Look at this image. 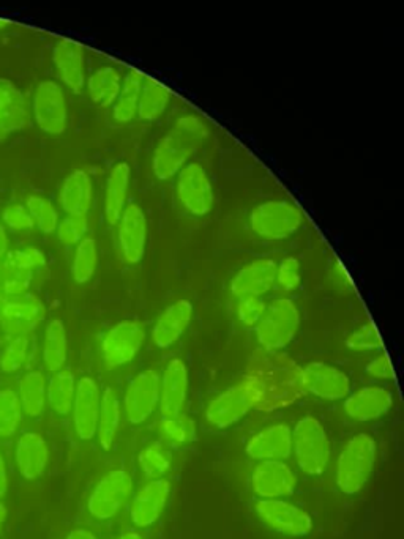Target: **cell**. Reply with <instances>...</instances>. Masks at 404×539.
<instances>
[{"mask_svg": "<svg viewBox=\"0 0 404 539\" xmlns=\"http://www.w3.org/2000/svg\"><path fill=\"white\" fill-rule=\"evenodd\" d=\"M8 251H10V238L4 224L0 223V264L4 262Z\"/></svg>", "mask_w": 404, "mask_h": 539, "instance_id": "cell-54", "label": "cell"}, {"mask_svg": "<svg viewBox=\"0 0 404 539\" xmlns=\"http://www.w3.org/2000/svg\"><path fill=\"white\" fill-rule=\"evenodd\" d=\"M158 432L161 439L166 443H171L174 447H182L196 440V424L193 418L187 417L185 413L179 417L161 418L158 423Z\"/></svg>", "mask_w": 404, "mask_h": 539, "instance_id": "cell-42", "label": "cell"}, {"mask_svg": "<svg viewBox=\"0 0 404 539\" xmlns=\"http://www.w3.org/2000/svg\"><path fill=\"white\" fill-rule=\"evenodd\" d=\"M267 303L262 297H242L237 303V319L247 328H255L266 311Z\"/></svg>", "mask_w": 404, "mask_h": 539, "instance_id": "cell-49", "label": "cell"}, {"mask_svg": "<svg viewBox=\"0 0 404 539\" xmlns=\"http://www.w3.org/2000/svg\"><path fill=\"white\" fill-rule=\"evenodd\" d=\"M30 342L27 336L7 338L0 349V372L5 376H15L23 371L29 360Z\"/></svg>", "mask_w": 404, "mask_h": 539, "instance_id": "cell-41", "label": "cell"}, {"mask_svg": "<svg viewBox=\"0 0 404 539\" xmlns=\"http://www.w3.org/2000/svg\"><path fill=\"white\" fill-rule=\"evenodd\" d=\"M209 123L196 114L180 116L173 127L155 145L152 153V171L160 182L176 177L177 172L190 163V158L209 139Z\"/></svg>", "mask_w": 404, "mask_h": 539, "instance_id": "cell-2", "label": "cell"}, {"mask_svg": "<svg viewBox=\"0 0 404 539\" xmlns=\"http://www.w3.org/2000/svg\"><path fill=\"white\" fill-rule=\"evenodd\" d=\"M122 86L119 70L105 65L95 70L87 81L86 89L89 100L98 108H111Z\"/></svg>", "mask_w": 404, "mask_h": 539, "instance_id": "cell-34", "label": "cell"}, {"mask_svg": "<svg viewBox=\"0 0 404 539\" xmlns=\"http://www.w3.org/2000/svg\"><path fill=\"white\" fill-rule=\"evenodd\" d=\"M138 465L147 480L165 478L173 469V454L166 448L165 443H149L139 451Z\"/></svg>", "mask_w": 404, "mask_h": 539, "instance_id": "cell-38", "label": "cell"}, {"mask_svg": "<svg viewBox=\"0 0 404 539\" xmlns=\"http://www.w3.org/2000/svg\"><path fill=\"white\" fill-rule=\"evenodd\" d=\"M8 26L7 21H4V19H0V29H5V27Z\"/></svg>", "mask_w": 404, "mask_h": 539, "instance_id": "cell-57", "label": "cell"}, {"mask_svg": "<svg viewBox=\"0 0 404 539\" xmlns=\"http://www.w3.org/2000/svg\"><path fill=\"white\" fill-rule=\"evenodd\" d=\"M193 314L195 308L190 300L185 298H180L173 305H169L152 328V341L155 346L163 350L173 347L190 327Z\"/></svg>", "mask_w": 404, "mask_h": 539, "instance_id": "cell-26", "label": "cell"}, {"mask_svg": "<svg viewBox=\"0 0 404 539\" xmlns=\"http://www.w3.org/2000/svg\"><path fill=\"white\" fill-rule=\"evenodd\" d=\"M299 308L291 298H275L267 303L266 311L255 327L259 346L269 352H278L294 341L300 328Z\"/></svg>", "mask_w": 404, "mask_h": 539, "instance_id": "cell-5", "label": "cell"}, {"mask_svg": "<svg viewBox=\"0 0 404 539\" xmlns=\"http://www.w3.org/2000/svg\"><path fill=\"white\" fill-rule=\"evenodd\" d=\"M15 467L24 481H37L45 475L51 462V447L42 432L26 429L16 435Z\"/></svg>", "mask_w": 404, "mask_h": 539, "instance_id": "cell-18", "label": "cell"}, {"mask_svg": "<svg viewBox=\"0 0 404 539\" xmlns=\"http://www.w3.org/2000/svg\"><path fill=\"white\" fill-rule=\"evenodd\" d=\"M299 476L288 461L256 462L251 470L250 491L256 499H289L296 494Z\"/></svg>", "mask_w": 404, "mask_h": 539, "instance_id": "cell-15", "label": "cell"}, {"mask_svg": "<svg viewBox=\"0 0 404 539\" xmlns=\"http://www.w3.org/2000/svg\"><path fill=\"white\" fill-rule=\"evenodd\" d=\"M302 284V265L299 259L294 256L281 259L280 264H277V275H275V287L281 292L291 294L294 290L299 289Z\"/></svg>", "mask_w": 404, "mask_h": 539, "instance_id": "cell-46", "label": "cell"}, {"mask_svg": "<svg viewBox=\"0 0 404 539\" xmlns=\"http://www.w3.org/2000/svg\"><path fill=\"white\" fill-rule=\"evenodd\" d=\"M253 511L264 527L288 538H305L315 528L311 514L288 499H258Z\"/></svg>", "mask_w": 404, "mask_h": 539, "instance_id": "cell-8", "label": "cell"}, {"mask_svg": "<svg viewBox=\"0 0 404 539\" xmlns=\"http://www.w3.org/2000/svg\"><path fill=\"white\" fill-rule=\"evenodd\" d=\"M365 374L371 379L381 380V382H390L395 379V371H393L392 361H390L389 355L386 352H382L378 357L365 366Z\"/></svg>", "mask_w": 404, "mask_h": 539, "instance_id": "cell-51", "label": "cell"}, {"mask_svg": "<svg viewBox=\"0 0 404 539\" xmlns=\"http://www.w3.org/2000/svg\"><path fill=\"white\" fill-rule=\"evenodd\" d=\"M305 393L322 401H343L351 393L352 383L346 372L324 361H311L300 369Z\"/></svg>", "mask_w": 404, "mask_h": 539, "instance_id": "cell-16", "label": "cell"}, {"mask_svg": "<svg viewBox=\"0 0 404 539\" xmlns=\"http://www.w3.org/2000/svg\"><path fill=\"white\" fill-rule=\"evenodd\" d=\"M131 166L127 161H119L109 169L106 177L105 198H103V212L109 226H117L120 216L128 204V191H130Z\"/></svg>", "mask_w": 404, "mask_h": 539, "instance_id": "cell-29", "label": "cell"}, {"mask_svg": "<svg viewBox=\"0 0 404 539\" xmlns=\"http://www.w3.org/2000/svg\"><path fill=\"white\" fill-rule=\"evenodd\" d=\"M8 489H10V472H8L4 451L0 450V500L7 495Z\"/></svg>", "mask_w": 404, "mask_h": 539, "instance_id": "cell-52", "label": "cell"}, {"mask_svg": "<svg viewBox=\"0 0 404 539\" xmlns=\"http://www.w3.org/2000/svg\"><path fill=\"white\" fill-rule=\"evenodd\" d=\"M117 243L125 264L138 265L146 256L147 216L138 204H127L117 223Z\"/></svg>", "mask_w": 404, "mask_h": 539, "instance_id": "cell-20", "label": "cell"}, {"mask_svg": "<svg viewBox=\"0 0 404 539\" xmlns=\"http://www.w3.org/2000/svg\"><path fill=\"white\" fill-rule=\"evenodd\" d=\"M23 420L24 413L15 388L0 387V440L16 437Z\"/></svg>", "mask_w": 404, "mask_h": 539, "instance_id": "cell-39", "label": "cell"}, {"mask_svg": "<svg viewBox=\"0 0 404 539\" xmlns=\"http://www.w3.org/2000/svg\"><path fill=\"white\" fill-rule=\"evenodd\" d=\"M277 262L261 257L240 268L231 281V294L236 298L264 297L275 287Z\"/></svg>", "mask_w": 404, "mask_h": 539, "instance_id": "cell-24", "label": "cell"}, {"mask_svg": "<svg viewBox=\"0 0 404 539\" xmlns=\"http://www.w3.org/2000/svg\"><path fill=\"white\" fill-rule=\"evenodd\" d=\"M244 380L253 399V409L261 412L291 406L305 393L296 363L269 350L251 360Z\"/></svg>", "mask_w": 404, "mask_h": 539, "instance_id": "cell-1", "label": "cell"}, {"mask_svg": "<svg viewBox=\"0 0 404 539\" xmlns=\"http://www.w3.org/2000/svg\"><path fill=\"white\" fill-rule=\"evenodd\" d=\"M327 283L338 294H349L354 290V284H352L351 276L346 272L345 265L341 264L338 259L332 262L329 270H327Z\"/></svg>", "mask_w": 404, "mask_h": 539, "instance_id": "cell-50", "label": "cell"}, {"mask_svg": "<svg viewBox=\"0 0 404 539\" xmlns=\"http://www.w3.org/2000/svg\"><path fill=\"white\" fill-rule=\"evenodd\" d=\"M54 67L64 86L73 93H83L86 87V59L83 46L75 41L59 40L53 49Z\"/></svg>", "mask_w": 404, "mask_h": 539, "instance_id": "cell-27", "label": "cell"}, {"mask_svg": "<svg viewBox=\"0 0 404 539\" xmlns=\"http://www.w3.org/2000/svg\"><path fill=\"white\" fill-rule=\"evenodd\" d=\"M190 390V374L187 363L182 358L168 361L165 371L160 374V410L161 418H173L182 415L187 406Z\"/></svg>", "mask_w": 404, "mask_h": 539, "instance_id": "cell-21", "label": "cell"}, {"mask_svg": "<svg viewBox=\"0 0 404 539\" xmlns=\"http://www.w3.org/2000/svg\"><path fill=\"white\" fill-rule=\"evenodd\" d=\"M65 539H100L92 530L84 527L72 528Z\"/></svg>", "mask_w": 404, "mask_h": 539, "instance_id": "cell-53", "label": "cell"}, {"mask_svg": "<svg viewBox=\"0 0 404 539\" xmlns=\"http://www.w3.org/2000/svg\"><path fill=\"white\" fill-rule=\"evenodd\" d=\"M30 108L26 97L8 79L0 78V139L29 127Z\"/></svg>", "mask_w": 404, "mask_h": 539, "instance_id": "cell-28", "label": "cell"}, {"mask_svg": "<svg viewBox=\"0 0 404 539\" xmlns=\"http://www.w3.org/2000/svg\"><path fill=\"white\" fill-rule=\"evenodd\" d=\"M297 469L316 478L326 473L332 461V442L324 424L316 417L300 418L292 428V456Z\"/></svg>", "mask_w": 404, "mask_h": 539, "instance_id": "cell-4", "label": "cell"}, {"mask_svg": "<svg viewBox=\"0 0 404 539\" xmlns=\"http://www.w3.org/2000/svg\"><path fill=\"white\" fill-rule=\"evenodd\" d=\"M392 407V391L382 385H367V387L351 391L343 399V412L349 420L357 421V423L381 420L392 410Z\"/></svg>", "mask_w": 404, "mask_h": 539, "instance_id": "cell-22", "label": "cell"}, {"mask_svg": "<svg viewBox=\"0 0 404 539\" xmlns=\"http://www.w3.org/2000/svg\"><path fill=\"white\" fill-rule=\"evenodd\" d=\"M8 517V510L7 506L2 503V500H0V533H2V530H4L5 522H7Z\"/></svg>", "mask_w": 404, "mask_h": 539, "instance_id": "cell-56", "label": "cell"}, {"mask_svg": "<svg viewBox=\"0 0 404 539\" xmlns=\"http://www.w3.org/2000/svg\"><path fill=\"white\" fill-rule=\"evenodd\" d=\"M135 492L133 478L124 469H114L98 480L87 499L86 510L94 521H113Z\"/></svg>", "mask_w": 404, "mask_h": 539, "instance_id": "cell-7", "label": "cell"}, {"mask_svg": "<svg viewBox=\"0 0 404 539\" xmlns=\"http://www.w3.org/2000/svg\"><path fill=\"white\" fill-rule=\"evenodd\" d=\"M0 223L4 224L7 231L15 232V234H26L35 229L34 221L26 205L18 204V202L5 205L0 213Z\"/></svg>", "mask_w": 404, "mask_h": 539, "instance_id": "cell-47", "label": "cell"}, {"mask_svg": "<svg viewBox=\"0 0 404 539\" xmlns=\"http://www.w3.org/2000/svg\"><path fill=\"white\" fill-rule=\"evenodd\" d=\"M253 410V399L248 391L247 383L242 379L236 385L221 391L207 404L206 417L207 424L214 429H229L244 420L248 413Z\"/></svg>", "mask_w": 404, "mask_h": 539, "instance_id": "cell-17", "label": "cell"}, {"mask_svg": "<svg viewBox=\"0 0 404 539\" xmlns=\"http://www.w3.org/2000/svg\"><path fill=\"white\" fill-rule=\"evenodd\" d=\"M173 494V484L168 478L147 480L139 486L128 502V517L136 530L154 527L168 508Z\"/></svg>", "mask_w": 404, "mask_h": 539, "instance_id": "cell-13", "label": "cell"}, {"mask_svg": "<svg viewBox=\"0 0 404 539\" xmlns=\"http://www.w3.org/2000/svg\"><path fill=\"white\" fill-rule=\"evenodd\" d=\"M345 346L354 352H381L382 338L373 322H365L346 336Z\"/></svg>", "mask_w": 404, "mask_h": 539, "instance_id": "cell-44", "label": "cell"}, {"mask_svg": "<svg viewBox=\"0 0 404 539\" xmlns=\"http://www.w3.org/2000/svg\"><path fill=\"white\" fill-rule=\"evenodd\" d=\"M45 317V303L38 295L27 292L19 297H0V331L7 338L29 336Z\"/></svg>", "mask_w": 404, "mask_h": 539, "instance_id": "cell-14", "label": "cell"}, {"mask_svg": "<svg viewBox=\"0 0 404 539\" xmlns=\"http://www.w3.org/2000/svg\"><path fill=\"white\" fill-rule=\"evenodd\" d=\"M100 406L101 390L97 380L89 376L78 379L70 417H72L73 432L81 442H92L95 439Z\"/></svg>", "mask_w": 404, "mask_h": 539, "instance_id": "cell-19", "label": "cell"}, {"mask_svg": "<svg viewBox=\"0 0 404 539\" xmlns=\"http://www.w3.org/2000/svg\"><path fill=\"white\" fill-rule=\"evenodd\" d=\"M26 209L29 210L35 229L43 235H51L56 232L59 224V210L53 201L42 194H30L26 199Z\"/></svg>", "mask_w": 404, "mask_h": 539, "instance_id": "cell-40", "label": "cell"}, {"mask_svg": "<svg viewBox=\"0 0 404 539\" xmlns=\"http://www.w3.org/2000/svg\"><path fill=\"white\" fill-rule=\"evenodd\" d=\"M46 390H48V377L42 369H29L23 372V376L19 377L16 393L24 417L38 420L45 415L48 409Z\"/></svg>", "mask_w": 404, "mask_h": 539, "instance_id": "cell-30", "label": "cell"}, {"mask_svg": "<svg viewBox=\"0 0 404 539\" xmlns=\"http://www.w3.org/2000/svg\"><path fill=\"white\" fill-rule=\"evenodd\" d=\"M45 265L46 254L35 245L18 246L15 250L8 251L4 259V267L32 273L37 272Z\"/></svg>", "mask_w": 404, "mask_h": 539, "instance_id": "cell-43", "label": "cell"}, {"mask_svg": "<svg viewBox=\"0 0 404 539\" xmlns=\"http://www.w3.org/2000/svg\"><path fill=\"white\" fill-rule=\"evenodd\" d=\"M98 262H100V256H98L97 240L87 235L75 246L72 267H70L73 281L79 286L89 284L97 273Z\"/></svg>", "mask_w": 404, "mask_h": 539, "instance_id": "cell-37", "label": "cell"}, {"mask_svg": "<svg viewBox=\"0 0 404 539\" xmlns=\"http://www.w3.org/2000/svg\"><path fill=\"white\" fill-rule=\"evenodd\" d=\"M92 204H94V180L84 169H75L60 185L57 205L65 215L87 216Z\"/></svg>", "mask_w": 404, "mask_h": 539, "instance_id": "cell-25", "label": "cell"}, {"mask_svg": "<svg viewBox=\"0 0 404 539\" xmlns=\"http://www.w3.org/2000/svg\"><path fill=\"white\" fill-rule=\"evenodd\" d=\"M76 376L70 369L53 372L48 379V407L57 417H70L76 393Z\"/></svg>", "mask_w": 404, "mask_h": 539, "instance_id": "cell-33", "label": "cell"}, {"mask_svg": "<svg viewBox=\"0 0 404 539\" xmlns=\"http://www.w3.org/2000/svg\"><path fill=\"white\" fill-rule=\"evenodd\" d=\"M68 335L64 322L51 319L45 327L42 342V361L49 374L64 369L68 361Z\"/></svg>", "mask_w": 404, "mask_h": 539, "instance_id": "cell-32", "label": "cell"}, {"mask_svg": "<svg viewBox=\"0 0 404 539\" xmlns=\"http://www.w3.org/2000/svg\"><path fill=\"white\" fill-rule=\"evenodd\" d=\"M87 231H89L87 216L65 215V218L57 224L54 234L62 245L76 246L84 237H87Z\"/></svg>", "mask_w": 404, "mask_h": 539, "instance_id": "cell-48", "label": "cell"}, {"mask_svg": "<svg viewBox=\"0 0 404 539\" xmlns=\"http://www.w3.org/2000/svg\"><path fill=\"white\" fill-rule=\"evenodd\" d=\"M176 194L180 205L190 215L202 218L214 210V183L201 163L190 161L177 172Z\"/></svg>", "mask_w": 404, "mask_h": 539, "instance_id": "cell-10", "label": "cell"}, {"mask_svg": "<svg viewBox=\"0 0 404 539\" xmlns=\"http://www.w3.org/2000/svg\"><path fill=\"white\" fill-rule=\"evenodd\" d=\"M116 539H144V536L139 530H125Z\"/></svg>", "mask_w": 404, "mask_h": 539, "instance_id": "cell-55", "label": "cell"}, {"mask_svg": "<svg viewBox=\"0 0 404 539\" xmlns=\"http://www.w3.org/2000/svg\"><path fill=\"white\" fill-rule=\"evenodd\" d=\"M30 116L38 130L49 136H60L68 128V103L62 87L54 81H43L35 89Z\"/></svg>", "mask_w": 404, "mask_h": 539, "instance_id": "cell-11", "label": "cell"}, {"mask_svg": "<svg viewBox=\"0 0 404 539\" xmlns=\"http://www.w3.org/2000/svg\"><path fill=\"white\" fill-rule=\"evenodd\" d=\"M122 399L117 395L113 387H106L101 391L100 415H98L97 439L98 447L101 450H113L119 435L120 424H122Z\"/></svg>", "mask_w": 404, "mask_h": 539, "instance_id": "cell-31", "label": "cell"}, {"mask_svg": "<svg viewBox=\"0 0 404 539\" xmlns=\"http://www.w3.org/2000/svg\"><path fill=\"white\" fill-rule=\"evenodd\" d=\"M305 223L302 210L294 202L275 199L256 205L248 216L253 234L264 240H285L299 232Z\"/></svg>", "mask_w": 404, "mask_h": 539, "instance_id": "cell-6", "label": "cell"}, {"mask_svg": "<svg viewBox=\"0 0 404 539\" xmlns=\"http://www.w3.org/2000/svg\"><path fill=\"white\" fill-rule=\"evenodd\" d=\"M378 462V442L367 432H359L341 447L333 469V481L338 491L348 497L359 495L370 483Z\"/></svg>", "mask_w": 404, "mask_h": 539, "instance_id": "cell-3", "label": "cell"}, {"mask_svg": "<svg viewBox=\"0 0 404 539\" xmlns=\"http://www.w3.org/2000/svg\"><path fill=\"white\" fill-rule=\"evenodd\" d=\"M245 454L251 461H288L292 456V428L275 423L251 435L245 443Z\"/></svg>", "mask_w": 404, "mask_h": 539, "instance_id": "cell-23", "label": "cell"}, {"mask_svg": "<svg viewBox=\"0 0 404 539\" xmlns=\"http://www.w3.org/2000/svg\"><path fill=\"white\" fill-rule=\"evenodd\" d=\"M160 406V372L144 369L128 382L122 399V410L133 426L149 421Z\"/></svg>", "mask_w": 404, "mask_h": 539, "instance_id": "cell-12", "label": "cell"}, {"mask_svg": "<svg viewBox=\"0 0 404 539\" xmlns=\"http://www.w3.org/2000/svg\"><path fill=\"white\" fill-rule=\"evenodd\" d=\"M144 75L138 70H128L122 86H120L117 100L114 101L113 119L114 122L125 125L133 122L138 117L139 93L143 87Z\"/></svg>", "mask_w": 404, "mask_h": 539, "instance_id": "cell-35", "label": "cell"}, {"mask_svg": "<svg viewBox=\"0 0 404 539\" xmlns=\"http://www.w3.org/2000/svg\"><path fill=\"white\" fill-rule=\"evenodd\" d=\"M171 101L168 87L152 78H144L139 93L138 117L144 122H155L165 114Z\"/></svg>", "mask_w": 404, "mask_h": 539, "instance_id": "cell-36", "label": "cell"}, {"mask_svg": "<svg viewBox=\"0 0 404 539\" xmlns=\"http://www.w3.org/2000/svg\"><path fill=\"white\" fill-rule=\"evenodd\" d=\"M146 342V328L138 320H120L100 342V357L108 369L124 368L138 357Z\"/></svg>", "mask_w": 404, "mask_h": 539, "instance_id": "cell-9", "label": "cell"}, {"mask_svg": "<svg viewBox=\"0 0 404 539\" xmlns=\"http://www.w3.org/2000/svg\"><path fill=\"white\" fill-rule=\"evenodd\" d=\"M34 281V273L4 267L0 275V297H19L27 294Z\"/></svg>", "mask_w": 404, "mask_h": 539, "instance_id": "cell-45", "label": "cell"}]
</instances>
